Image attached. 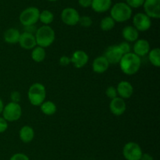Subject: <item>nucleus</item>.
Returning <instances> with one entry per match:
<instances>
[{"mask_svg":"<svg viewBox=\"0 0 160 160\" xmlns=\"http://www.w3.org/2000/svg\"><path fill=\"white\" fill-rule=\"evenodd\" d=\"M120 70L127 75H133L138 73L142 66V59L133 52L123 54L119 62Z\"/></svg>","mask_w":160,"mask_h":160,"instance_id":"f257e3e1","label":"nucleus"},{"mask_svg":"<svg viewBox=\"0 0 160 160\" xmlns=\"http://www.w3.org/2000/svg\"><path fill=\"white\" fill-rule=\"evenodd\" d=\"M34 37L37 45L45 49L52 45L55 42L56 33L50 25H42L40 28H37Z\"/></svg>","mask_w":160,"mask_h":160,"instance_id":"f03ea898","label":"nucleus"},{"mask_svg":"<svg viewBox=\"0 0 160 160\" xmlns=\"http://www.w3.org/2000/svg\"><path fill=\"white\" fill-rule=\"evenodd\" d=\"M132 9L126 3L120 2L110 8V17L116 23H123L129 20L132 17Z\"/></svg>","mask_w":160,"mask_h":160,"instance_id":"7ed1b4c3","label":"nucleus"},{"mask_svg":"<svg viewBox=\"0 0 160 160\" xmlns=\"http://www.w3.org/2000/svg\"><path fill=\"white\" fill-rule=\"evenodd\" d=\"M46 88L40 83H33L28 91V98L34 106H40L46 99Z\"/></svg>","mask_w":160,"mask_h":160,"instance_id":"20e7f679","label":"nucleus"},{"mask_svg":"<svg viewBox=\"0 0 160 160\" xmlns=\"http://www.w3.org/2000/svg\"><path fill=\"white\" fill-rule=\"evenodd\" d=\"M40 10L35 6H30L23 9L20 14L19 20L23 27L29 25H35L39 20Z\"/></svg>","mask_w":160,"mask_h":160,"instance_id":"39448f33","label":"nucleus"},{"mask_svg":"<svg viewBox=\"0 0 160 160\" xmlns=\"http://www.w3.org/2000/svg\"><path fill=\"white\" fill-rule=\"evenodd\" d=\"M2 114V117L8 122H16L21 117L22 108L19 103L10 101L4 105Z\"/></svg>","mask_w":160,"mask_h":160,"instance_id":"423d86ee","label":"nucleus"},{"mask_svg":"<svg viewBox=\"0 0 160 160\" xmlns=\"http://www.w3.org/2000/svg\"><path fill=\"white\" fill-rule=\"evenodd\" d=\"M143 152L138 143L128 142L123 147V155L126 160H140Z\"/></svg>","mask_w":160,"mask_h":160,"instance_id":"0eeeda50","label":"nucleus"},{"mask_svg":"<svg viewBox=\"0 0 160 160\" xmlns=\"http://www.w3.org/2000/svg\"><path fill=\"white\" fill-rule=\"evenodd\" d=\"M133 26L140 32H145L150 29L152 26V19L145 13H138L133 17Z\"/></svg>","mask_w":160,"mask_h":160,"instance_id":"6e6552de","label":"nucleus"},{"mask_svg":"<svg viewBox=\"0 0 160 160\" xmlns=\"http://www.w3.org/2000/svg\"><path fill=\"white\" fill-rule=\"evenodd\" d=\"M80 14L76 9L72 7H67L62 9L61 13V20L68 26H75L78 24Z\"/></svg>","mask_w":160,"mask_h":160,"instance_id":"1a4fd4ad","label":"nucleus"},{"mask_svg":"<svg viewBox=\"0 0 160 160\" xmlns=\"http://www.w3.org/2000/svg\"><path fill=\"white\" fill-rule=\"evenodd\" d=\"M144 11L151 19L160 18V0H145Z\"/></svg>","mask_w":160,"mask_h":160,"instance_id":"9d476101","label":"nucleus"},{"mask_svg":"<svg viewBox=\"0 0 160 160\" xmlns=\"http://www.w3.org/2000/svg\"><path fill=\"white\" fill-rule=\"evenodd\" d=\"M89 61V56L85 51L81 50H76L70 56V63L76 68H82Z\"/></svg>","mask_w":160,"mask_h":160,"instance_id":"9b49d317","label":"nucleus"},{"mask_svg":"<svg viewBox=\"0 0 160 160\" xmlns=\"http://www.w3.org/2000/svg\"><path fill=\"white\" fill-rule=\"evenodd\" d=\"M123 55L118 45H112L106 49L103 56L106 58L109 64H119Z\"/></svg>","mask_w":160,"mask_h":160,"instance_id":"f8f14e48","label":"nucleus"},{"mask_svg":"<svg viewBox=\"0 0 160 160\" xmlns=\"http://www.w3.org/2000/svg\"><path fill=\"white\" fill-rule=\"evenodd\" d=\"M127 104L125 100L120 97L112 99L109 103V110L116 116H120L126 111Z\"/></svg>","mask_w":160,"mask_h":160,"instance_id":"ddd939ff","label":"nucleus"},{"mask_svg":"<svg viewBox=\"0 0 160 160\" xmlns=\"http://www.w3.org/2000/svg\"><path fill=\"white\" fill-rule=\"evenodd\" d=\"M18 43L21 48L26 50H31L37 45L34 35L25 31L20 33Z\"/></svg>","mask_w":160,"mask_h":160,"instance_id":"4468645a","label":"nucleus"},{"mask_svg":"<svg viewBox=\"0 0 160 160\" xmlns=\"http://www.w3.org/2000/svg\"><path fill=\"white\" fill-rule=\"evenodd\" d=\"M133 53H135L140 57L148 55V52L151 50V46L148 40L144 39H137L134 42V45L132 47Z\"/></svg>","mask_w":160,"mask_h":160,"instance_id":"2eb2a0df","label":"nucleus"},{"mask_svg":"<svg viewBox=\"0 0 160 160\" xmlns=\"http://www.w3.org/2000/svg\"><path fill=\"white\" fill-rule=\"evenodd\" d=\"M117 94L120 97L125 99H129L134 93V87L132 84L128 81L122 80L117 84Z\"/></svg>","mask_w":160,"mask_h":160,"instance_id":"dca6fc26","label":"nucleus"},{"mask_svg":"<svg viewBox=\"0 0 160 160\" xmlns=\"http://www.w3.org/2000/svg\"><path fill=\"white\" fill-rule=\"evenodd\" d=\"M109 63L104 56H97L92 62V70L97 74H102L106 72L109 67Z\"/></svg>","mask_w":160,"mask_h":160,"instance_id":"f3484780","label":"nucleus"},{"mask_svg":"<svg viewBox=\"0 0 160 160\" xmlns=\"http://www.w3.org/2000/svg\"><path fill=\"white\" fill-rule=\"evenodd\" d=\"M122 36L128 42H134L139 37V31L133 25H128L122 30Z\"/></svg>","mask_w":160,"mask_h":160,"instance_id":"a211bd4d","label":"nucleus"},{"mask_svg":"<svg viewBox=\"0 0 160 160\" xmlns=\"http://www.w3.org/2000/svg\"><path fill=\"white\" fill-rule=\"evenodd\" d=\"M34 136H35V133H34V129L30 125H23L19 131V137L20 141L25 144L31 143L34 140Z\"/></svg>","mask_w":160,"mask_h":160,"instance_id":"6ab92c4d","label":"nucleus"},{"mask_svg":"<svg viewBox=\"0 0 160 160\" xmlns=\"http://www.w3.org/2000/svg\"><path fill=\"white\" fill-rule=\"evenodd\" d=\"M112 6V0H92V6L95 13H102L109 10Z\"/></svg>","mask_w":160,"mask_h":160,"instance_id":"aec40b11","label":"nucleus"},{"mask_svg":"<svg viewBox=\"0 0 160 160\" xmlns=\"http://www.w3.org/2000/svg\"><path fill=\"white\" fill-rule=\"evenodd\" d=\"M20 32L17 28H10L6 30L3 34V39L8 44H17L18 43L20 39Z\"/></svg>","mask_w":160,"mask_h":160,"instance_id":"412c9836","label":"nucleus"},{"mask_svg":"<svg viewBox=\"0 0 160 160\" xmlns=\"http://www.w3.org/2000/svg\"><path fill=\"white\" fill-rule=\"evenodd\" d=\"M46 57V51L45 49L39 45H36L31 50V58L36 63L43 62Z\"/></svg>","mask_w":160,"mask_h":160,"instance_id":"4be33fe9","label":"nucleus"},{"mask_svg":"<svg viewBox=\"0 0 160 160\" xmlns=\"http://www.w3.org/2000/svg\"><path fill=\"white\" fill-rule=\"evenodd\" d=\"M41 111L45 115H53L57 111L56 104L52 100H45L42 104L40 105Z\"/></svg>","mask_w":160,"mask_h":160,"instance_id":"5701e85b","label":"nucleus"},{"mask_svg":"<svg viewBox=\"0 0 160 160\" xmlns=\"http://www.w3.org/2000/svg\"><path fill=\"white\" fill-rule=\"evenodd\" d=\"M148 57L149 62L153 66L159 67L160 66V50L158 47L150 50L148 53Z\"/></svg>","mask_w":160,"mask_h":160,"instance_id":"b1692460","label":"nucleus"},{"mask_svg":"<svg viewBox=\"0 0 160 160\" xmlns=\"http://www.w3.org/2000/svg\"><path fill=\"white\" fill-rule=\"evenodd\" d=\"M39 20L43 25H50L54 20V14L48 9H44L39 14Z\"/></svg>","mask_w":160,"mask_h":160,"instance_id":"393cba45","label":"nucleus"},{"mask_svg":"<svg viewBox=\"0 0 160 160\" xmlns=\"http://www.w3.org/2000/svg\"><path fill=\"white\" fill-rule=\"evenodd\" d=\"M116 25V22L110 16H107V17H103L100 21V28L102 31H109Z\"/></svg>","mask_w":160,"mask_h":160,"instance_id":"a878e982","label":"nucleus"},{"mask_svg":"<svg viewBox=\"0 0 160 160\" xmlns=\"http://www.w3.org/2000/svg\"><path fill=\"white\" fill-rule=\"evenodd\" d=\"M92 19L91 18V17L89 16H82V17H80L79 22L78 24H80V25H81L84 28H89L92 25Z\"/></svg>","mask_w":160,"mask_h":160,"instance_id":"bb28decb","label":"nucleus"},{"mask_svg":"<svg viewBox=\"0 0 160 160\" xmlns=\"http://www.w3.org/2000/svg\"><path fill=\"white\" fill-rule=\"evenodd\" d=\"M106 95L107 96V97H109V99H111V100L115 98V97H118L117 88L113 86H108L106 89Z\"/></svg>","mask_w":160,"mask_h":160,"instance_id":"cd10ccee","label":"nucleus"},{"mask_svg":"<svg viewBox=\"0 0 160 160\" xmlns=\"http://www.w3.org/2000/svg\"><path fill=\"white\" fill-rule=\"evenodd\" d=\"M145 0H126V3L131 9H138L143 6Z\"/></svg>","mask_w":160,"mask_h":160,"instance_id":"c85d7f7f","label":"nucleus"},{"mask_svg":"<svg viewBox=\"0 0 160 160\" xmlns=\"http://www.w3.org/2000/svg\"><path fill=\"white\" fill-rule=\"evenodd\" d=\"M118 46L123 54H126V53H130V52H131V44H130V42H126V41H123V42H120V44H118Z\"/></svg>","mask_w":160,"mask_h":160,"instance_id":"c756f323","label":"nucleus"},{"mask_svg":"<svg viewBox=\"0 0 160 160\" xmlns=\"http://www.w3.org/2000/svg\"><path fill=\"white\" fill-rule=\"evenodd\" d=\"M9 160H30L29 157L23 153H16L11 156Z\"/></svg>","mask_w":160,"mask_h":160,"instance_id":"7c9ffc66","label":"nucleus"},{"mask_svg":"<svg viewBox=\"0 0 160 160\" xmlns=\"http://www.w3.org/2000/svg\"><path fill=\"white\" fill-rule=\"evenodd\" d=\"M10 99L12 102L19 103L21 99V94L19 91H12L10 94Z\"/></svg>","mask_w":160,"mask_h":160,"instance_id":"2f4dec72","label":"nucleus"},{"mask_svg":"<svg viewBox=\"0 0 160 160\" xmlns=\"http://www.w3.org/2000/svg\"><path fill=\"white\" fill-rule=\"evenodd\" d=\"M8 129V122L3 117L0 116V133L6 132Z\"/></svg>","mask_w":160,"mask_h":160,"instance_id":"473e14b6","label":"nucleus"},{"mask_svg":"<svg viewBox=\"0 0 160 160\" xmlns=\"http://www.w3.org/2000/svg\"><path fill=\"white\" fill-rule=\"evenodd\" d=\"M59 63L61 66H62V67L68 66L69 64H71V63H70V57L63 55V56H62L60 58H59Z\"/></svg>","mask_w":160,"mask_h":160,"instance_id":"72a5a7b5","label":"nucleus"},{"mask_svg":"<svg viewBox=\"0 0 160 160\" xmlns=\"http://www.w3.org/2000/svg\"><path fill=\"white\" fill-rule=\"evenodd\" d=\"M92 0H78V3L83 8H89L92 6Z\"/></svg>","mask_w":160,"mask_h":160,"instance_id":"f704fd0d","label":"nucleus"},{"mask_svg":"<svg viewBox=\"0 0 160 160\" xmlns=\"http://www.w3.org/2000/svg\"><path fill=\"white\" fill-rule=\"evenodd\" d=\"M24 28V31L25 32L28 33H31V34L34 35L35 34L36 31H37V28H36L35 25H29V26H25L23 27Z\"/></svg>","mask_w":160,"mask_h":160,"instance_id":"c9c22d12","label":"nucleus"},{"mask_svg":"<svg viewBox=\"0 0 160 160\" xmlns=\"http://www.w3.org/2000/svg\"><path fill=\"white\" fill-rule=\"evenodd\" d=\"M140 160H154V159H153V157L150 154L143 153L142 154V157H141Z\"/></svg>","mask_w":160,"mask_h":160,"instance_id":"e433bc0d","label":"nucleus"},{"mask_svg":"<svg viewBox=\"0 0 160 160\" xmlns=\"http://www.w3.org/2000/svg\"><path fill=\"white\" fill-rule=\"evenodd\" d=\"M3 108H4V104H3L2 100L0 98V115H1L2 112Z\"/></svg>","mask_w":160,"mask_h":160,"instance_id":"4c0bfd02","label":"nucleus"},{"mask_svg":"<svg viewBox=\"0 0 160 160\" xmlns=\"http://www.w3.org/2000/svg\"><path fill=\"white\" fill-rule=\"evenodd\" d=\"M47 1H48V2H56V1H57V0H47Z\"/></svg>","mask_w":160,"mask_h":160,"instance_id":"58836bf2","label":"nucleus"}]
</instances>
